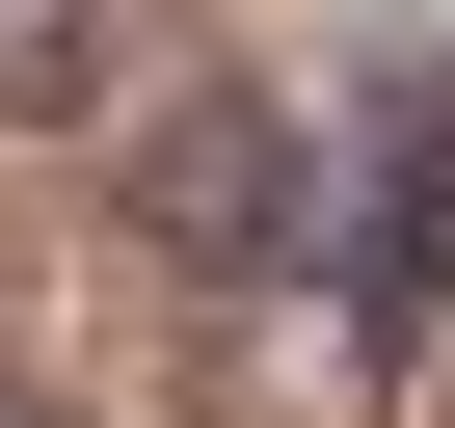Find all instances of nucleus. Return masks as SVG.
I'll use <instances>...</instances> for the list:
<instances>
[{
  "label": "nucleus",
  "mask_w": 455,
  "mask_h": 428,
  "mask_svg": "<svg viewBox=\"0 0 455 428\" xmlns=\"http://www.w3.org/2000/svg\"><path fill=\"white\" fill-rule=\"evenodd\" d=\"M134 242L214 295V268H268V242H322V134L268 107V81H161L134 107Z\"/></svg>",
  "instance_id": "1"
},
{
  "label": "nucleus",
  "mask_w": 455,
  "mask_h": 428,
  "mask_svg": "<svg viewBox=\"0 0 455 428\" xmlns=\"http://www.w3.org/2000/svg\"><path fill=\"white\" fill-rule=\"evenodd\" d=\"M322 268H348L402 348L455 321V81H375V107H348V161H322Z\"/></svg>",
  "instance_id": "2"
},
{
  "label": "nucleus",
  "mask_w": 455,
  "mask_h": 428,
  "mask_svg": "<svg viewBox=\"0 0 455 428\" xmlns=\"http://www.w3.org/2000/svg\"><path fill=\"white\" fill-rule=\"evenodd\" d=\"M214 375H242V428H375L402 401V321L322 242H268V268H214Z\"/></svg>",
  "instance_id": "3"
},
{
  "label": "nucleus",
  "mask_w": 455,
  "mask_h": 428,
  "mask_svg": "<svg viewBox=\"0 0 455 428\" xmlns=\"http://www.w3.org/2000/svg\"><path fill=\"white\" fill-rule=\"evenodd\" d=\"M108 107V0H0V134H81Z\"/></svg>",
  "instance_id": "4"
}]
</instances>
